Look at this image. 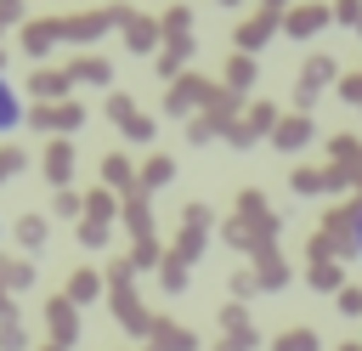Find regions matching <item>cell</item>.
Masks as SVG:
<instances>
[{
  "mask_svg": "<svg viewBox=\"0 0 362 351\" xmlns=\"http://www.w3.org/2000/svg\"><path fill=\"white\" fill-rule=\"evenodd\" d=\"M351 249H356V260H362V215H356V226H351Z\"/></svg>",
  "mask_w": 362,
  "mask_h": 351,
  "instance_id": "2",
  "label": "cell"
},
{
  "mask_svg": "<svg viewBox=\"0 0 362 351\" xmlns=\"http://www.w3.org/2000/svg\"><path fill=\"white\" fill-rule=\"evenodd\" d=\"M17 125H23V96H17V91H11V79L0 74V136H6V130H17Z\"/></svg>",
  "mask_w": 362,
  "mask_h": 351,
  "instance_id": "1",
  "label": "cell"
}]
</instances>
